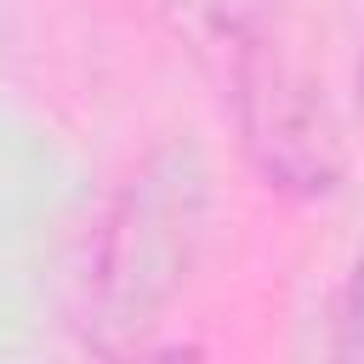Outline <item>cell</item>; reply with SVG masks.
<instances>
[{"mask_svg":"<svg viewBox=\"0 0 364 364\" xmlns=\"http://www.w3.org/2000/svg\"><path fill=\"white\" fill-rule=\"evenodd\" d=\"M159 17L233 108L256 176L290 199L336 193L347 171L341 125L290 51L284 0H159Z\"/></svg>","mask_w":364,"mask_h":364,"instance_id":"cell-1","label":"cell"},{"mask_svg":"<svg viewBox=\"0 0 364 364\" xmlns=\"http://www.w3.org/2000/svg\"><path fill=\"white\" fill-rule=\"evenodd\" d=\"M210 216V171L193 142H159L97 210L74 267V330L97 353H131L182 296Z\"/></svg>","mask_w":364,"mask_h":364,"instance_id":"cell-2","label":"cell"},{"mask_svg":"<svg viewBox=\"0 0 364 364\" xmlns=\"http://www.w3.org/2000/svg\"><path fill=\"white\" fill-rule=\"evenodd\" d=\"M336 358H364V256L353 262L341 296H336V336H330Z\"/></svg>","mask_w":364,"mask_h":364,"instance_id":"cell-3","label":"cell"},{"mask_svg":"<svg viewBox=\"0 0 364 364\" xmlns=\"http://www.w3.org/2000/svg\"><path fill=\"white\" fill-rule=\"evenodd\" d=\"M353 91H358V114H364V51H358V68H353Z\"/></svg>","mask_w":364,"mask_h":364,"instance_id":"cell-4","label":"cell"}]
</instances>
